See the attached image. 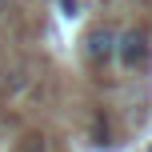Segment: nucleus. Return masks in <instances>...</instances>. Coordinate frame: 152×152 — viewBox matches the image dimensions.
Here are the masks:
<instances>
[{"label": "nucleus", "instance_id": "20e7f679", "mask_svg": "<svg viewBox=\"0 0 152 152\" xmlns=\"http://www.w3.org/2000/svg\"><path fill=\"white\" fill-rule=\"evenodd\" d=\"M76 8H80L76 0H60V12H64V16H76Z\"/></svg>", "mask_w": 152, "mask_h": 152}, {"label": "nucleus", "instance_id": "7ed1b4c3", "mask_svg": "<svg viewBox=\"0 0 152 152\" xmlns=\"http://www.w3.org/2000/svg\"><path fill=\"white\" fill-rule=\"evenodd\" d=\"M92 136H96V144H108V120H104V116H96V124H92Z\"/></svg>", "mask_w": 152, "mask_h": 152}, {"label": "nucleus", "instance_id": "f257e3e1", "mask_svg": "<svg viewBox=\"0 0 152 152\" xmlns=\"http://www.w3.org/2000/svg\"><path fill=\"white\" fill-rule=\"evenodd\" d=\"M148 56H152L148 28H124V32H116V56H112V60H120V68L136 72V68L148 64Z\"/></svg>", "mask_w": 152, "mask_h": 152}, {"label": "nucleus", "instance_id": "f03ea898", "mask_svg": "<svg viewBox=\"0 0 152 152\" xmlns=\"http://www.w3.org/2000/svg\"><path fill=\"white\" fill-rule=\"evenodd\" d=\"M84 56H88L92 68H104V64H112V56H116V28L96 24V28L84 36Z\"/></svg>", "mask_w": 152, "mask_h": 152}]
</instances>
